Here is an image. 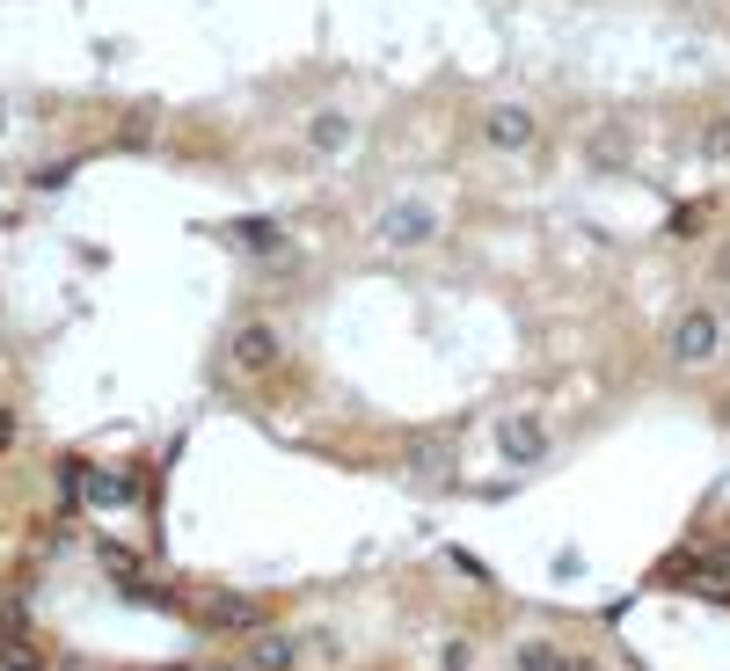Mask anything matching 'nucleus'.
Here are the masks:
<instances>
[{
	"instance_id": "f257e3e1",
	"label": "nucleus",
	"mask_w": 730,
	"mask_h": 671,
	"mask_svg": "<svg viewBox=\"0 0 730 671\" xmlns=\"http://www.w3.org/2000/svg\"><path fill=\"white\" fill-rule=\"evenodd\" d=\"M723 343H730V314L716 307H680L672 314V329H665V351H672V365H716L723 358Z\"/></svg>"
},
{
	"instance_id": "423d86ee",
	"label": "nucleus",
	"mask_w": 730,
	"mask_h": 671,
	"mask_svg": "<svg viewBox=\"0 0 730 671\" xmlns=\"http://www.w3.org/2000/svg\"><path fill=\"white\" fill-rule=\"evenodd\" d=\"M307 146H315V154H343V146H351V118H343V110H321V118L307 124Z\"/></svg>"
},
{
	"instance_id": "f03ea898",
	"label": "nucleus",
	"mask_w": 730,
	"mask_h": 671,
	"mask_svg": "<svg viewBox=\"0 0 730 671\" xmlns=\"http://www.w3.org/2000/svg\"><path fill=\"white\" fill-rule=\"evenodd\" d=\"M497 453H504L511 467H540V460H548V424H540L534 408H504V416H497Z\"/></svg>"
},
{
	"instance_id": "39448f33",
	"label": "nucleus",
	"mask_w": 730,
	"mask_h": 671,
	"mask_svg": "<svg viewBox=\"0 0 730 671\" xmlns=\"http://www.w3.org/2000/svg\"><path fill=\"white\" fill-rule=\"evenodd\" d=\"M511 671H599V664H592V657H577L570 643L526 635V643H511Z\"/></svg>"
},
{
	"instance_id": "9d476101",
	"label": "nucleus",
	"mask_w": 730,
	"mask_h": 671,
	"mask_svg": "<svg viewBox=\"0 0 730 671\" xmlns=\"http://www.w3.org/2000/svg\"><path fill=\"white\" fill-rule=\"evenodd\" d=\"M242 241H248V248H278V227H270V219H256V227H242Z\"/></svg>"
},
{
	"instance_id": "20e7f679",
	"label": "nucleus",
	"mask_w": 730,
	"mask_h": 671,
	"mask_svg": "<svg viewBox=\"0 0 730 671\" xmlns=\"http://www.w3.org/2000/svg\"><path fill=\"white\" fill-rule=\"evenodd\" d=\"M431 234H438V219H431V205H416V197H394L388 212H380V241H388V248H424Z\"/></svg>"
},
{
	"instance_id": "0eeeda50",
	"label": "nucleus",
	"mask_w": 730,
	"mask_h": 671,
	"mask_svg": "<svg viewBox=\"0 0 730 671\" xmlns=\"http://www.w3.org/2000/svg\"><path fill=\"white\" fill-rule=\"evenodd\" d=\"M242 671H292V643H285V635L248 643V649H242Z\"/></svg>"
},
{
	"instance_id": "6e6552de",
	"label": "nucleus",
	"mask_w": 730,
	"mask_h": 671,
	"mask_svg": "<svg viewBox=\"0 0 730 671\" xmlns=\"http://www.w3.org/2000/svg\"><path fill=\"white\" fill-rule=\"evenodd\" d=\"M234 358H242L248 373H264V365H278V335L270 329H242L234 335Z\"/></svg>"
},
{
	"instance_id": "7ed1b4c3",
	"label": "nucleus",
	"mask_w": 730,
	"mask_h": 671,
	"mask_svg": "<svg viewBox=\"0 0 730 671\" xmlns=\"http://www.w3.org/2000/svg\"><path fill=\"white\" fill-rule=\"evenodd\" d=\"M483 139L497 146V154H526V146L540 139V118L519 110V102H497V110H483Z\"/></svg>"
},
{
	"instance_id": "1a4fd4ad",
	"label": "nucleus",
	"mask_w": 730,
	"mask_h": 671,
	"mask_svg": "<svg viewBox=\"0 0 730 671\" xmlns=\"http://www.w3.org/2000/svg\"><path fill=\"white\" fill-rule=\"evenodd\" d=\"M467 657H475V649H467V643H461V635H453V643L438 649V664H446V671H467Z\"/></svg>"
},
{
	"instance_id": "9b49d317",
	"label": "nucleus",
	"mask_w": 730,
	"mask_h": 671,
	"mask_svg": "<svg viewBox=\"0 0 730 671\" xmlns=\"http://www.w3.org/2000/svg\"><path fill=\"white\" fill-rule=\"evenodd\" d=\"M716 285H730V241L716 248Z\"/></svg>"
}]
</instances>
